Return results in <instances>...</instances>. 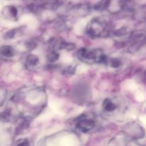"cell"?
<instances>
[{
	"label": "cell",
	"instance_id": "8992f818",
	"mask_svg": "<svg viewBox=\"0 0 146 146\" xmlns=\"http://www.w3.org/2000/svg\"><path fill=\"white\" fill-rule=\"evenodd\" d=\"M38 63V57L34 55L29 56L27 60V64L29 67H35Z\"/></svg>",
	"mask_w": 146,
	"mask_h": 146
},
{
	"label": "cell",
	"instance_id": "52a82bcc",
	"mask_svg": "<svg viewBox=\"0 0 146 146\" xmlns=\"http://www.w3.org/2000/svg\"><path fill=\"white\" fill-rule=\"evenodd\" d=\"M58 54L56 52H51V54L48 55V58H49L50 61H55L58 59Z\"/></svg>",
	"mask_w": 146,
	"mask_h": 146
},
{
	"label": "cell",
	"instance_id": "ba28073f",
	"mask_svg": "<svg viewBox=\"0 0 146 146\" xmlns=\"http://www.w3.org/2000/svg\"><path fill=\"white\" fill-rule=\"evenodd\" d=\"M17 146H29V142L27 140H23L17 144Z\"/></svg>",
	"mask_w": 146,
	"mask_h": 146
},
{
	"label": "cell",
	"instance_id": "5b68a950",
	"mask_svg": "<svg viewBox=\"0 0 146 146\" xmlns=\"http://www.w3.org/2000/svg\"><path fill=\"white\" fill-rule=\"evenodd\" d=\"M1 54L4 57H11L14 54V50L9 46H4V47H1Z\"/></svg>",
	"mask_w": 146,
	"mask_h": 146
},
{
	"label": "cell",
	"instance_id": "7a4b0ae2",
	"mask_svg": "<svg viewBox=\"0 0 146 146\" xmlns=\"http://www.w3.org/2000/svg\"><path fill=\"white\" fill-rule=\"evenodd\" d=\"M76 125L81 131L86 133L94 128V127L95 126V123L92 119L88 118L86 116V117H83L78 120Z\"/></svg>",
	"mask_w": 146,
	"mask_h": 146
},
{
	"label": "cell",
	"instance_id": "3957f363",
	"mask_svg": "<svg viewBox=\"0 0 146 146\" xmlns=\"http://www.w3.org/2000/svg\"><path fill=\"white\" fill-rule=\"evenodd\" d=\"M119 107V104L117 102H115L112 99H106L103 102V109L105 112L109 113H113V112L116 111Z\"/></svg>",
	"mask_w": 146,
	"mask_h": 146
},
{
	"label": "cell",
	"instance_id": "6da1fadb",
	"mask_svg": "<svg viewBox=\"0 0 146 146\" xmlns=\"http://www.w3.org/2000/svg\"><path fill=\"white\" fill-rule=\"evenodd\" d=\"M106 29V23L103 20L96 19L93 20L88 27V33L92 36L98 37L104 32Z\"/></svg>",
	"mask_w": 146,
	"mask_h": 146
},
{
	"label": "cell",
	"instance_id": "277c9868",
	"mask_svg": "<svg viewBox=\"0 0 146 146\" xmlns=\"http://www.w3.org/2000/svg\"><path fill=\"white\" fill-rule=\"evenodd\" d=\"M4 12L7 17H10L12 19H17L18 17V9L14 6H8L4 8Z\"/></svg>",
	"mask_w": 146,
	"mask_h": 146
}]
</instances>
